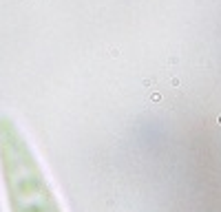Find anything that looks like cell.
I'll list each match as a JSON object with an SVG mask.
<instances>
[{"label":"cell","instance_id":"cell-1","mask_svg":"<svg viewBox=\"0 0 221 212\" xmlns=\"http://www.w3.org/2000/svg\"><path fill=\"white\" fill-rule=\"evenodd\" d=\"M0 181L9 212H64L31 144L9 115H0Z\"/></svg>","mask_w":221,"mask_h":212}]
</instances>
